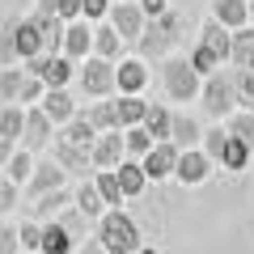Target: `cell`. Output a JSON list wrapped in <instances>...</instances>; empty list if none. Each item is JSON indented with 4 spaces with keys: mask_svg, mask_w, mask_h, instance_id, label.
Instances as JSON below:
<instances>
[{
    "mask_svg": "<svg viewBox=\"0 0 254 254\" xmlns=\"http://www.w3.org/2000/svg\"><path fill=\"white\" fill-rule=\"evenodd\" d=\"M98 242H102V250H110V254H136V250H144L136 220L127 216L123 208H106L98 216Z\"/></svg>",
    "mask_w": 254,
    "mask_h": 254,
    "instance_id": "6da1fadb",
    "label": "cell"
},
{
    "mask_svg": "<svg viewBox=\"0 0 254 254\" xmlns=\"http://www.w3.org/2000/svg\"><path fill=\"white\" fill-rule=\"evenodd\" d=\"M161 81H165V93H170L174 102H195L203 89V76L199 68L190 64V55H170V60L161 64Z\"/></svg>",
    "mask_w": 254,
    "mask_h": 254,
    "instance_id": "7a4b0ae2",
    "label": "cell"
},
{
    "mask_svg": "<svg viewBox=\"0 0 254 254\" xmlns=\"http://www.w3.org/2000/svg\"><path fill=\"white\" fill-rule=\"evenodd\" d=\"M199 102H203V110H208L212 119H229L237 106H242L233 72H220V68L208 72V76H203V89H199Z\"/></svg>",
    "mask_w": 254,
    "mask_h": 254,
    "instance_id": "3957f363",
    "label": "cell"
},
{
    "mask_svg": "<svg viewBox=\"0 0 254 254\" xmlns=\"http://www.w3.org/2000/svg\"><path fill=\"white\" fill-rule=\"evenodd\" d=\"M178 30H182V17L170 13V9H165L161 17H148V26L140 30V38H136L140 55H144V60H161V55L178 43Z\"/></svg>",
    "mask_w": 254,
    "mask_h": 254,
    "instance_id": "277c9868",
    "label": "cell"
},
{
    "mask_svg": "<svg viewBox=\"0 0 254 254\" xmlns=\"http://www.w3.org/2000/svg\"><path fill=\"white\" fill-rule=\"evenodd\" d=\"M76 85H81L85 98H110L115 93V60H106V55H85L81 72H76Z\"/></svg>",
    "mask_w": 254,
    "mask_h": 254,
    "instance_id": "5b68a950",
    "label": "cell"
},
{
    "mask_svg": "<svg viewBox=\"0 0 254 254\" xmlns=\"http://www.w3.org/2000/svg\"><path fill=\"white\" fill-rule=\"evenodd\" d=\"M72 64L76 60H68L64 51H55V55H30L26 60V72H34V76H43V85L47 89H55V85H68L72 81Z\"/></svg>",
    "mask_w": 254,
    "mask_h": 254,
    "instance_id": "8992f818",
    "label": "cell"
},
{
    "mask_svg": "<svg viewBox=\"0 0 254 254\" xmlns=\"http://www.w3.org/2000/svg\"><path fill=\"white\" fill-rule=\"evenodd\" d=\"M178 153H182V148L174 144V140H153V148H148V153L140 157V165H144L148 182H165V178H174Z\"/></svg>",
    "mask_w": 254,
    "mask_h": 254,
    "instance_id": "52a82bcc",
    "label": "cell"
},
{
    "mask_svg": "<svg viewBox=\"0 0 254 254\" xmlns=\"http://www.w3.org/2000/svg\"><path fill=\"white\" fill-rule=\"evenodd\" d=\"M212 165H216V161H212L199 144H195V148H182V153H178V165H174V178H178L182 187H199V182L212 178Z\"/></svg>",
    "mask_w": 254,
    "mask_h": 254,
    "instance_id": "ba28073f",
    "label": "cell"
},
{
    "mask_svg": "<svg viewBox=\"0 0 254 254\" xmlns=\"http://www.w3.org/2000/svg\"><path fill=\"white\" fill-rule=\"evenodd\" d=\"M106 21L123 34V43H136L140 30L148 26L144 9H140V4H131V0H115V4H110V13H106Z\"/></svg>",
    "mask_w": 254,
    "mask_h": 254,
    "instance_id": "9c48e42d",
    "label": "cell"
},
{
    "mask_svg": "<svg viewBox=\"0 0 254 254\" xmlns=\"http://www.w3.org/2000/svg\"><path fill=\"white\" fill-rule=\"evenodd\" d=\"M144 85H148L144 55H119L115 60V93H144Z\"/></svg>",
    "mask_w": 254,
    "mask_h": 254,
    "instance_id": "30bf717a",
    "label": "cell"
},
{
    "mask_svg": "<svg viewBox=\"0 0 254 254\" xmlns=\"http://www.w3.org/2000/svg\"><path fill=\"white\" fill-rule=\"evenodd\" d=\"M51 157L64 165L68 174H81V178H89V165H93V148H81L72 144V140H64L60 131L51 136Z\"/></svg>",
    "mask_w": 254,
    "mask_h": 254,
    "instance_id": "8fae6325",
    "label": "cell"
},
{
    "mask_svg": "<svg viewBox=\"0 0 254 254\" xmlns=\"http://www.w3.org/2000/svg\"><path fill=\"white\" fill-rule=\"evenodd\" d=\"M51 136H55V123L47 119V110L38 106H26V131H21V144L30 148V153H38V148H47L51 144Z\"/></svg>",
    "mask_w": 254,
    "mask_h": 254,
    "instance_id": "7c38bea8",
    "label": "cell"
},
{
    "mask_svg": "<svg viewBox=\"0 0 254 254\" xmlns=\"http://www.w3.org/2000/svg\"><path fill=\"white\" fill-rule=\"evenodd\" d=\"M123 157H127L123 127H115V131H98V140H93V165H98V170H115Z\"/></svg>",
    "mask_w": 254,
    "mask_h": 254,
    "instance_id": "4fadbf2b",
    "label": "cell"
},
{
    "mask_svg": "<svg viewBox=\"0 0 254 254\" xmlns=\"http://www.w3.org/2000/svg\"><path fill=\"white\" fill-rule=\"evenodd\" d=\"M64 55L76 60V64H81L85 55H93V26H89V17H76V21L64 26Z\"/></svg>",
    "mask_w": 254,
    "mask_h": 254,
    "instance_id": "5bb4252c",
    "label": "cell"
},
{
    "mask_svg": "<svg viewBox=\"0 0 254 254\" xmlns=\"http://www.w3.org/2000/svg\"><path fill=\"white\" fill-rule=\"evenodd\" d=\"M38 106L47 110V119H51L55 127H64L68 119L76 115V102H72V93H68V85H55V89H47L43 98H38Z\"/></svg>",
    "mask_w": 254,
    "mask_h": 254,
    "instance_id": "9a60e30c",
    "label": "cell"
},
{
    "mask_svg": "<svg viewBox=\"0 0 254 254\" xmlns=\"http://www.w3.org/2000/svg\"><path fill=\"white\" fill-rule=\"evenodd\" d=\"M199 43L208 47V51L216 55L220 64H229V51H233V30H229L225 21L208 17V21H203V30H199Z\"/></svg>",
    "mask_w": 254,
    "mask_h": 254,
    "instance_id": "2e32d148",
    "label": "cell"
},
{
    "mask_svg": "<svg viewBox=\"0 0 254 254\" xmlns=\"http://www.w3.org/2000/svg\"><path fill=\"white\" fill-rule=\"evenodd\" d=\"M64 178H68V170H64L60 161H34V174H30V182H26V190H30V199L34 195H43V190H55V187H64Z\"/></svg>",
    "mask_w": 254,
    "mask_h": 254,
    "instance_id": "e0dca14e",
    "label": "cell"
},
{
    "mask_svg": "<svg viewBox=\"0 0 254 254\" xmlns=\"http://www.w3.org/2000/svg\"><path fill=\"white\" fill-rule=\"evenodd\" d=\"M34 26H38V34H43V51L47 55L64 51V26H68V21H64L60 13H34Z\"/></svg>",
    "mask_w": 254,
    "mask_h": 254,
    "instance_id": "ac0fdd59",
    "label": "cell"
},
{
    "mask_svg": "<svg viewBox=\"0 0 254 254\" xmlns=\"http://www.w3.org/2000/svg\"><path fill=\"white\" fill-rule=\"evenodd\" d=\"M115 174H119V187H123L127 199L148 187V174H144V165H140V157H123V161L115 165Z\"/></svg>",
    "mask_w": 254,
    "mask_h": 254,
    "instance_id": "d6986e66",
    "label": "cell"
},
{
    "mask_svg": "<svg viewBox=\"0 0 254 254\" xmlns=\"http://www.w3.org/2000/svg\"><path fill=\"white\" fill-rule=\"evenodd\" d=\"M55 131H60L64 140L81 144V148H93V140H98V127H93V119H89V115H81V110H76V115L68 119L64 127H55Z\"/></svg>",
    "mask_w": 254,
    "mask_h": 254,
    "instance_id": "ffe728a7",
    "label": "cell"
},
{
    "mask_svg": "<svg viewBox=\"0 0 254 254\" xmlns=\"http://www.w3.org/2000/svg\"><path fill=\"white\" fill-rule=\"evenodd\" d=\"M212 17L225 21L229 30H242V26H250V0H216Z\"/></svg>",
    "mask_w": 254,
    "mask_h": 254,
    "instance_id": "44dd1931",
    "label": "cell"
},
{
    "mask_svg": "<svg viewBox=\"0 0 254 254\" xmlns=\"http://www.w3.org/2000/svg\"><path fill=\"white\" fill-rule=\"evenodd\" d=\"M72 203H76V212H81L85 220H98L102 212H106V199H102V190H98V182H93V178L81 182V190H76Z\"/></svg>",
    "mask_w": 254,
    "mask_h": 254,
    "instance_id": "7402d4cb",
    "label": "cell"
},
{
    "mask_svg": "<svg viewBox=\"0 0 254 254\" xmlns=\"http://www.w3.org/2000/svg\"><path fill=\"white\" fill-rule=\"evenodd\" d=\"M170 140H174L178 148H195V144L203 140V127L195 123L190 115H174V119H170Z\"/></svg>",
    "mask_w": 254,
    "mask_h": 254,
    "instance_id": "603a6c76",
    "label": "cell"
},
{
    "mask_svg": "<svg viewBox=\"0 0 254 254\" xmlns=\"http://www.w3.org/2000/svg\"><path fill=\"white\" fill-rule=\"evenodd\" d=\"M21 131H26V106H21V102H4V106H0V136L17 144Z\"/></svg>",
    "mask_w": 254,
    "mask_h": 254,
    "instance_id": "cb8c5ba5",
    "label": "cell"
},
{
    "mask_svg": "<svg viewBox=\"0 0 254 254\" xmlns=\"http://www.w3.org/2000/svg\"><path fill=\"white\" fill-rule=\"evenodd\" d=\"M233 68H254V26L233 30V51H229Z\"/></svg>",
    "mask_w": 254,
    "mask_h": 254,
    "instance_id": "d4e9b609",
    "label": "cell"
},
{
    "mask_svg": "<svg viewBox=\"0 0 254 254\" xmlns=\"http://www.w3.org/2000/svg\"><path fill=\"white\" fill-rule=\"evenodd\" d=\"M93 55H106V60H119V55H123V34H119L110 21L93 30Z\"/></svg>",
    "mask_w": 254,
    "mask_h": 254,
    "instance_id": "484cf974",
    "label": "cell"
},
{
    "mask_svg": "<svg viewBox=\"0 0 254 254\" xmlns=\"http://www.w3.org/2000/svg\"><path fill=\"white\" fill-rule=\"evenodd\" d=\"M38 250L43 254H68L72 250V233H68V225H43V242H38Z\"/></svg>",
    "mask_w": 254,
    "mask_h": 254,
    "instance_id": "4316f807",
    "label": "cell"
},
{
    "mask_svg": "<svg viewBox=\"0 0 254 254\" xmlns=\"http://www.w3.org/2000/svg\"><path fill=\"white\" fill-rule=\"evenodd\" d=\"M4 174H9V178L17 182V187H26V182H30V174H34V153H30L26 144H21V148H13V157L4 161Z\"/></svg>",
    "mask_w": 254,
    "mask_h": 254,
    "instance_id": "83f0119b",
    "label": "cell"
},
{
    "mask_svg": "<svg viewBox=\"0 0 254 254\" xmlns=\"http://www.w3.org/2000/svg\"><path fill=\"white\" fill-rule=\"evenodd\" d=\"M170 110L165 106H157V102H148V110H144V119H140V123H144V131L153 140H170Z\"/></svg>",
    "mask_w": 254,
    "mask_h": 254,
    "instance_id": "f1b7e54d",
    "label": "cell"
},
{
    "mask_svg": "<svg viewBox=\"0 0 254 254\" xmlns=\"http://www.w3.org/2000/svg\"><path fill=\"white\" fill-rule=\"evenodd\" d=\"M216 161L225 165V170H246V165H250V144H246V140H237V136H229Z\"/></svg>",
    "mask_w": 254,
    "mask_h": 254,
    "instance_id": "f546056e",
    "label": "cell"
},
{
    "mask_svg": "<svg viewBox=\"0 0 254 254\" xmlns=\"http://www.w3.org/2000/svg\"><path fill=\"white\" fill-rule=\"evenodd\" d=\"M225 127H229V136H237V140H246V144L254 148V110H250V106H237L233 115L225 119Z\"/></svg>",
    "mask_w": 254,
    "mask_h": 254,
    "instance_id": "4dcf8cb0",
    "label": "cell"
},
{
    "mask_svg": "<svg viewBox=\"0 0 254 254\" xmlns=\"http://www.w3.org/2000/svg\"><path fill=\"white\" fill-rule=\"evenodd\" d=\"M119 127H131V123H140L144 119V110H148V102L140 98V93H119Z\"/></svg>",
    "mask_w": 254,
    "mask_h": 254,
    "instance_id": "1f68e13d",
    "label": "cell"
},
{
    "mask_svg": "<svg viewBox=\"0 0 254 254\" xmlns=\"http://www.w3.org/2000/svg\"><path fill=\"white\" fill-rule=\"evenodd\" d=\"M93 182H98V190H102V199H106V208H119V203L127 199L123 187H119V174H115V170H98V174H93Z\"/></svg>",
    "mask_w": 254,
    "mask_h": 254,
    "instance_id": "d6a6232c",
    "label": "cell"
},
{
    "mask_svg": "<svg viewBox=\"0 0 254 254\" xmlns=\"http://www.w3.org/2000/svg\"><path fill=\"white\" fill-rule=\"evenodd\" d=\"M64 203H68V190H64V187H55V190H43V195H34L30 212H34V216L43 220V216H51V212H60Z\"/></svg>",
    "mask_w": 254,
    "mask_h": 254,
    "instance_id": "836d02e7",
    "label": "cell"
},
{
    "mask_svg": "<svg viewBox=\"0 0 254 254\" xmlns=\"http://www.w3.org/2000/svg\"><path fill=\"white\" fill-rule=\"evenodd\" d=\"M123 144H127V157H144L153 148V136L144 131V123H131V127H123Z\"/></svg>",
    "mask_w": 254,
    "mask_h": 254,
    "instance_id": "e575fe53",
    "label": "cell"
},
{
    "mask_svg": "<svg viewBox=\"0 0 254 254\" xmlns=\"http://www.w3.org/2000/svg\"><path fill=\"white\" fill-rule=\"evenodd\" d=\"M89 119H93L98 131H115V127H119V106H115V102H93Z\"/></svg>",
    "mask_w": 254,
    "mask_h": 254,
    "instance_id": "d590c367",
    "label": "cell"
},
{
    "mask_svg": "<svg viewBox=\"0 0 254 254\" xmlns=\"http://www.w3.org/2000/svg\"><path fill=\"white\" fill-rule=\"evenodd\" d=\"M21 81H26V72H21V68H4V72H0V102H17Z\"/></svg>",
    "mask_w": 254,
    "mask_h": 254,
    "instance_id": "8d00e7d4",
    "label": "cell"
},
{
    "mask_svg": "<svg viewBox=\"0 0 254 254\" xmlns=\"http://www.w3.org/2000/svg\"><path fill=\"white\" fill-rule=\"evenodd\" d=\"M47 93V85H43V76H34V72H26V81H21V93H17V102L21 106H34L38 98Z\"/></svg>",
    "mask_w": 254,
    "mask_h": 254,
    "instance_id": "74e56055",
    "label": "cell"
},
{
    "mask_svg": "<svg viewBox=\"0 0 254 254\" xmlns=\"http://www.w3.org/2000/svg\"><path fill=\"white\" fill-rule=\"evenodd\" d=\"M225 140H229V127H212V131H203V140H199V148L216 161L220 157V148H225Z\"/></svg>",
    "mask_w": 254,
    "mask_h": 254,
    "instance_id": "f35d334b",
    "label": "cell"
},
{
    "mask_svg": "<svg viewBox=\"0 0 254 254\" xmlns=\"http://www.w3.org/2000/svg\"><path fill=\"white\" fill-rule=\"evenodd\" d=\"M233 81H237V98H242V106H250V102H254V68H233Z\"/></svg>",
    "mask_w": 254,
    "mask_h": 254,
    "instance_id": "ab89813d",
    "label": "cell"
},
{
    "mask_svg": "<svg viewBox=\"0 0 254 254\" xmlns=\"http://www.w3.org/2000/svg\"><path fill=\"white\" fill-rule=\"evenodd\" d=\"M190 64H195V68H199V76H208V72H216V68H220V60H216V55H212L208 51V47H195V51H190Z\"/></svg>",
    "mask_w": 254,
    "mask_h": 254,
    "instance_id": "60d3db41",
    "label": "cell"
},
{
    "mask_svg": "<svg viewBox=\"0 0 254 254\" xmlns=\"http://www.w3.org/2000/svg\"><path fill=\"white\" fill-rule=\"evenodd\" d=\"M17 233H21V250H38V242H43V225L38 220H21Z\"/></svg>",
    "mask_w": 254,
    "mask_h": 254,
    "instance_id": "b9f144b4",
    "label": "cell"
},
{
    "mask_svg": "<svg viewBox=\"0 0 254 254\" xmlns=\"http://www.w3.org/2000/svg\"><path fill=\"white\" fill-rule=\"evenodd\" d=\"M13 208H17V182L0 170V212H13Z\"/></svg>",
    "mask_w": 254,
    "mask_h": 254,
    "instance_id": "7bdbcfd3",
    "label": "cell"
},
{
    "mask_svg": "<svg viewBox=\"0 0 254 254\" xmlns=\"http://www.w3.org/2000/svg\"><path fill=\"white\" fill-rule=\"evenodd\" d=\"M55 13H60L64 21H76L85 13V0H55Z\"/></svg>",
    "mask_w": 254,
    "mask_h": 254,
    "instance_id": "ee69618b",
    "label": "cell"
},
{
    "mask_svg": "<svg viewBox=\"0 0 254 254\" xmlns=\"http://www.w3.org/2000/svg\"><path fill=\"white\" fill-rule=\"evenodd\" d=\"M13 250H21V233L13 225H4L0 229V254H13Z\"/></svg>",
    "mask_w": 254,
    "mask_h": 254,
    "instance_id": "f6af8a7d",
    "label": "cell"
},
{
    "mask_svg": "<svg viewBox=\"0 0 254 254\" xmlns=\"http://www.w3.org/2000/svg\"><path fill=\"white\" fill-rule=\"evenodd\" d=\"M110 4H115V0H85V13H81V17L98 21V17H106V13H110Z\"/></svg>",
    "mask_w": 254,
    "mask_h": 254,
    "instance_id": "bcb514c9",
    "label": "cell"
},
{
    "mask_svg": "<svg viewBox=\"0 0 254 254\" xmlns=\"http://www.w3.org/2000/svg\"><path fill=\"white\" fill-rule=\"evenodd\" d=\"M140 9H144V17H161L170 9V0H140Z\"/></svg>",
    "mask_w": 254,
    "mask_h": 254,
    "instance_id": "7dc6e473",
    "label": "cell"
},
{
    "mask_svg": "<svg viewBox=\"0 0 254 254\" xmlns=\"http://www.w3.org/2000/svg\"><path fill=\"white\" fill-rule=\"evenodd\" d=\"M13 148H17V144H13V140H4V136H0V170H4V161H9V157H13Z\"/></svg>",
    "mask_w": 254,
    "mask_h": 254,
    "instance_id": "c3c4849f",
    "label": "cell"
},
{
    "mask_svg": "<svg viewBox=\"0 0 254 254\" xmlns=\"http://www.w3.org/2000/svg\"><path fill=\"white\" fill-rule=\"evenodd\" d=\"M34 13H55V0H38V9Z\"/></svg>",
    "mask_w": 254,
    "mask_h": 254,
    "instance_id": "681fc988",
    "label": "cell"
},
{
    "mask_svg": "<svg viewBox=\"0 0 254 254\" xmlns=\"http://www.w3.org/2000/svg\"><path fill=\"white\" fill-rule=\"evenodd\" d=\"M250 21H254V0H250Z\"/></svg>",
    "mask_w": 254,
    "mask_h": 254,
    "instance_id": "f907efd6",
    "label": "cell"
},
{
    "mask_svg": "<svg viewBox=\"0 0 254 254\" xmlns=\"http://www.w3.org/2000/svg\"><path fill=\"white\" fill-rule=\"evenodd\" d=\"M250 110H254V102H250Z\"/></svg>",
    "mask_w": 254,
    "mask_h": 254,
    "instance_id": "816d5d0a",
    "label": "cell"
}]
</instances>
